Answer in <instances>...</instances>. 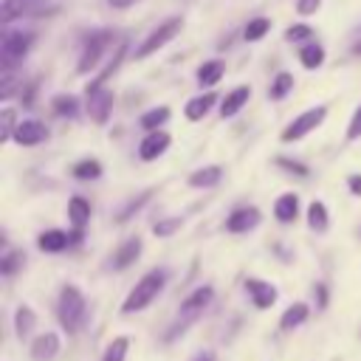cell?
<instances>
[{"instance_id": "6da1fadb", "label": "cell", "mask_w": 361, "mask_h": 361, "mask_svg": "<svg viewBox=\"0 0 361 361\" xmlns=\"http://www.w3.org/2000/svg\"><path fill=\"white\" fill-rule=\"evenodd\" d=\"M164 285H166V271H147L135 285H133V290L127 293V299H124V305H121V313L124 316H130V313H138V310H147L155 299H158V293L164 290Z\"/></svg>"}, {"instance_id": "7a4b0ae2", "label": "cell", "mask_w": 361, "mask_h": 361, "mask_svg": "<svg viewBox=\"0 0 361 361\" xmlns=\"http://www.w3.org/2000/svg\"><path fill=\"white\" fill-rule=\"evenodd\" d=\"M56 316H59V324L68 330V333H79L85 319H87V302L82 296V290L76 285H65L59 290V302H56Z\"/></svg>"}, {"instance_id": "3957f363", "label": "cell", "mask_w": 361, "mask_h": 361, "mask_svg": "<svg viewBox=\"0 0 361 361\" xmlns=\"http://www.w3.org/2000/svg\"><path fill=\"white\" fill-rule=\"evenodd\" d=\"M212 299H214V288H212V285H200V288H195V290L180 302V307H178V319H175L172 330L166 333V338H175V336L183 333L189 324H195V322L203 316V310L212 305Z\"/></svg>"}, {"instance_id": "277c9868", "label": "cell", "mask_w": 361, "mask_h": 361, "mask_svg": "<svg viewBox=\"0 0 361 361\" xmlns=\"http://www.w3.org/2000/svg\"><path fill=\"white\" fill-rule=\"evenodd\" d=\"M34 42V34L31 31H6L3 34V42H0V65L3 71H14L17 62H23V56L28 54Z\"/></svg>"}, {"instance_id": "5b68a950", "label": "cell", "mask_w": 361, "mask_h": 361, "mask_svg": "<svg viewBox=\"0 0 361 361\" xmlns=\"http://www.w3.org/2000/svg\"><path fill=\"white\" fill-rule=\"evenodd\" d=\"M324 116H327V107L324 104H319V107H310V110H305V113H299L285 130H282V141L285 144H290V141H299V138H305L307 133H313L322 121H324Z\"/></svg>"}, {"instance_id": "8992f818", "label": "cell", "mask_w": 361, "mask_h": 361, "mask_svg": "<svg viewBox=\"0 0 361 361\" xmlns=\"http://www.w3.org/2000/svg\"><path fill=\"white\" fill-rule=\"evenodd\" d=\"M180 25H183V20L180 17H169V20H164V23H158V28L135 48V59H147L149 54H155L158 48H164L178 31H180Z\"/></svg>"}, {"instance_id": "52a82bcc", "label": "cell", "mask_w": 361, "mask_h": 361, "mask_svg": "<svg viewBox=\"0 0 361 361\" xmlns=\"http://www.w3.org/2000/svg\"><path fill=\"white\" fill-rule=\"evenodd\" d=\"M85 93H87V113H90V118L96 124H104L110 118V110H113V90H107L102 82L93 79V82H87Z\"/></svg>"}, {"instance_id": "ba28073f", "label": "cell", "mask_w": 361, "mask_h": 361, "mask_svg": "<svg viewBox=\"0 0 361 361\" xmlns=\"http://www.w3.org/2000/svg\"><path fill=\"white\" fill-rule=\"evenodd\" d=\"M110 42H113V34H110V31H93V34L85 39V48H82V56H79L76 71H79V73H90V71L99 65V59H102V54L107 51Z\"/></svg>"}, {"instance_id": "9c48e42d", "label": "cell", "mask_w": 361, "mask_h": 361, "mask_svg": "<svg viewBox=\"0 0 361 361\" xmlns=\"http://www.w3.org/2000/svg\"><path fill=\"white\" fill-rule=\"evenodd\" d=\"M48 8V0H3V23L17 17H37Z\"/></svg>"}, {"instance_id": "30bf717a", "label": "cell", "mask_w": 361, "mask_h": 361, "mask_svg": "<svg viewBox=\"0 0 361 361\" xmlns=\"http://www.w3.org/2000/svg\"><path fill=\"white\" fill-rule=\"evenodd\" d=\"M45 138H48V127L42 121H37V118H25L14 130V141L20 147H34V144H42Z\"/></svg>"}, {"instance_id": "8fae6325", "label": "cell", "mask_w": 361, "mask_h": 361, "mask_svg": "<svg viewBox=\"0 0 361 361\" xmlns=\"http://www.w3.org/2000/svg\"><path fill=\"white\" fill-rule=\"evenodd\" d=\"M259 220H262L259 209H254V206H243V209H237V212H231V214H228L226 228H228L231 234H245V231L257 228V226H259Z\"/></svg>"}, {"instance_id": "7c38bea8", "label": "cell", "mask_w": 361, "mask_h": 361, "mask_svg": "<svg viewBox=\"0 0 361 361\" xmlns=\"http://www.w3.org/2000/svg\"><path fill=\"white\" fill-rule=\"evenodd\" d=\"M245 290H248L254 307H259V310H268V307L276 302V288H274L271 282H265V279L248 276V279H245Z\"/></svg>"}, {"instance_id": "4fadbf2b", "label": "cell", "mask_w": 361, "mask_h": 361, "mask_svg": "<svg viewBox=\"0 0 361 361\" xmlns=\"http://www.w3.org/2000/svg\"><path fill=\"white\" fill-rule=\"evenodd\" d=\"M169 133H164V130H155V133H149V135H144L141 138V144H138V158L141 161H155L158 155H164L166 149H169Z\"/></svg>"}, {"instance_id": "5bb4252c", "label": "cell", "mask_w": 361, "mask_h": 361, "mask_svg": "<svg viewBox=\"0 0 361 361\" xmlns=\"http://www.w3.org/2000/svg\"><path fill=\"white\" fill-rule=\"evenodd\" d=\"M62 344H59V336L56 333H39L34 341H31V361H54L59 355Z\"/></svg>"}, {"instance_id": "9a60e30c", "label": "cell", "mask_w": 361, "mask_h": 361, "mask_svg": "<svg viewBox=\"0 0 361 361\" xmlns=\"http://www.w3.org/2000/svg\"><path fill=\"white\" fill-rule=\"evenodd\" d=\"M138 257H141V237H130V240H124V243L116 248V254H113V268H116V271H124V268H130Z\"/></svg>"}, {"instance_id": "2e32d148", "label": "cell", "mask_w": 361, "mask_h": 361, "mask_svg": "<svg viewBox=\"0 0 361 361\" xmlns=\"http://www.w3.org/2000/svg\"><path fill=\"white\" fill-rule=\"evenodd\" d=\"M71 245V234H65L62 228H48L37 237V248L45 251V254H59Z\"/></svg>"}, {"instance_id": "e0dca14e", "label": "cell", "mask_w": 361, "mask_h": 361, "mask_svg": "<svg viewBox=\"0 0 361 361\" xmlns=\"http://www.w3.org/2000/svg\"><path fill=\"white\" fill-rule=\"evenodd\" d=\"M248 96H251V87H248V85H240V87H234L231 93H226V99H223V104H220V116H223V118L237 116V113L243 110V104L248 102Z\"/></svg>"}, {"instance_id": "ac0fdd59", "label": "cell", "mask_w": 361, "mask_h": 361, "mask_svg": "<svg viewBox=\"0 0 361 361\" xmlns=\"http://www.w3.org/2000/svg\"><path fill=\"white\" fill-rule=\"evenodd\" d=\"M296 214H299V197H296L293 192L279 195L276 203H274V217H276L279 223H293Z\"/></svg>"}, {"instance_id": "d6986e66", "label": "cell", "mask_w": 361, "mask_h": 361, "mask_svg": "<svg viewBox=\"0 0 361 361\" xmlns=\"http://www.w3.org/2000/svg\"><path fill=\"white\" fill-rule=\"evenodd\" d=\"M307 316H310V307L305 305V302H293L282 316H279V327L288 333V330H296L299 324H305L307 322Z\"/></svg>"}, {"instance_id": "ffe728a7", "label": "cell", "mask_w": 361, "mask_h": 361, "mask_svg": "<svg viewBox=\"0 0 361 361\" xmlns=\"http://www.w3.org/2000/svg\"><path fill=\"white\" fill-rule=\"evenodd\" d=\"M68 220L73 223V228H76V231H82V228H85V223L90 220V203H87L85 197L73 195V197L68 200Z\"/></svg>"}, {"instance_id": "44dd1931", "label": "cell", "mask_w": 361, "mask_h": 361, "mask_svg": "<svg viewBox=\"0 0 361 361\" xmlns=\"http://www.w3.org/2000/svg\"><path fill=\"white\" fill-rule=\"evenodd\" d=\"M34 327H37V313L28 305H20L14 310V333H17V338H28L34 333Z\"/></svg>"}, {"instance_id": "7402d4cb", "label": "cell", "mask_w": 361, "mask_h": 361, "mask_svg": "<svg viewBox=\"0 0 361 361\" xmlns=\"http://www.w3.org/2000/svg\"><path fill=\"white\" fill-rule=\"evenodd\" d=\"M214 93H200V96H195V99H189L186 102V107H183V113H186V118L189 121H200L209 110H212V104H214Z\"/></svg>"}, {"instance_id": "603a6c76", "label": "cell", "mask_w": 361, "mask_h": 361, "mask_svg": "<svg viewBox=\"0 0 361 361\" xmlns=\"http://www.w3.org/2000/svg\"><path fill=\"white\" fill-rule=\"evenodd\" d=\"M223 73H226V65H223L220 59H209V62H203V65L197 68V82H200L203 87H212V85H217V82L223 79Z\"/></svg>"}, {"instance_id": "cb8c5ba5", "label": "cell", "mask_w": 361, "mask_h": 361, "mask_svg": "<svg viewBox=\"0 0 361 361\" xmlns=\"http://www.w3.org/2000/svg\"><path fill=\"white\" fill-rule=\"evenodd\" d=\"M220 166H203V169H195L189 175V186L192 189H212L217 180H220Z\"/></svg>"}, {"instance_id": "d4e9b609", "label": "cell", "mask_w": 361, "mask_h": 361, "mask_svg": "<svg viewBox=\"0 0 361 361\" xmlns=\"http://www.w3.org/2000/svg\"><path fill=\"white\" fill-rule=\"evenodd\" d=\"M299 62L307 68V71H316L322 62H324V48L319 42H307L299 48Z\"/></svg>"}, {"instance_id": "484cf974", "label": "cell", "mask_w": 361, "mask_h": 361, "mask_svg": "<svg viewBox=\"0 0 361 361\" xmlns=\"http://www.w3.org/2000/svg\"><path fill=\"white\" fill-rule=\"evenodd\" d=\"M307 226H310L313 231H327L330 217H327V206H324L322 200H313V203L307 206Z\"/></svg>"}, {"instance_id": "4316f807", "label": "cell", "mask_w": 361, "mask_h": 361, "mask_svg": "<svg viewBox=\"0 0 361 361\" xmlns=\"http://www.w3.org/2000/svg\"><path fill=\"white\" fill-rule=\"evenodd\" d=\"M127 350H130V338H127V336H116V338L107 344L102 361H124V358H127Z\"/></svg>"}, {"instance_id": "83f0119b", "label": "cell", "mask_w": 361, "mask_h": 361, "mask_svg": "<svg viewBox=\"0 0 361 361\" xmlns=\"http://www.w3.org/2000/svg\"><path fill=\"white\" fill-rule=\"evenodd\" d=\"M290 90H293V76H290V73H279V76L274 79L271 90H268V99L279 102V99H285V96H288Z\"/></svg>"}, {"instance_id": "f1b7e54d", "label": "cell", "mask_w": 361, "mask_h": 361, "mask_svg": "<svg viewBox=\"0 0 361 361\" xmlns=\"http://www.w3.org/2000/svg\"><path fill=\"white\" fill-rule=\"evenodd\" d=\"M166 118H169V107H152L149 113H144V116H141V127H144V130H149V133H155Z\"/></svg>"}, {"instance_id": "f546056e", "label": "cell", "mask_w": 361, "mask_h": 361, "mask_svg": "<svg viewBox=\"0 0 361 361\" xmlns=\"http://www.w3.org/2000/svg\"><path fill=\"white\" fill-rule=\"evenodd\" d=\"M23 259H25L23 251H11V248H8V251L3 254V259H0V271H3V276H14V274L23 268Z\"/></svg>"}, {"instance_id": "4dcf8cb0", "label": "cell", "mask_w": 361, "mask_h": 361, "mask_svg": "<svg viewBox=\"0 0 361 361\" xmlns=\"http://www.w3.org/2000/svg\"><path fill=\"white\" fill-rule=\"evenodd\" d=\"M268 28H271V20H268V17H254V20L245 25V39H248V42H257V39H262V37L268 34Z\"/></svg>"}, {"instance_id": "1f68e13d", "label": "cell", "mask_w": 361, "mask_h": 361, "mask_svg": "<svg viewBox=\"0 0 361 361\" xmlns=\"http://www.w3.org/2000/svg\"><path fill=\"white\" fill-rule=\"evenodd\" d=\"M54 113H56V116H68V118L76 116V113H79L76 96H68V93H65V96H56V99H54Z\"/></svg>"}, {"instance_id": "d6a6232c", "label": "cell", "mask_w": 361, "mask_h": 361, "mask_svg": "<svg viewBox=\"0 0 361 361\" xmlns=\"http://www.w3.org/2000/svg\"><path fill=\"white\" fill-rule=\"evenodd\" d=\"M73 175H76L79 180H93V178L102 175V164L93 161V158H87V161H82V164L73 166Z\"/></svg>"}, {"instance_id": "836d02e7", "label": "cell", "mask_w": 361, "mask_h": 361, "mask_svg": "<svg viewBox=\"0 0 361 361\" xmlns=\"http://www.w3.org/2000/svg\"><path fill=\"white\" fill-rule=\"evenodd\" d=\"M149 197H152V192H149V189H147V192H141V195H138L135 200H130V203H127V206H124V209H121V212L116 214V220H118V223L130 220V217H133V214H135V212H138V209H141V206H144V203H147Z\"/></svg>"}, {"instance_id": "e575fe53", "label": "cell", "mask_w": 361, "mask_h": 361, "mask_svg": "<svg viewBox=\"0 0 361 361\" xmlns=\"http://www.w3.org/2000/svg\"><path fill=\"white\" fill-rule=\"evenodd\" d=\"M310 37H313V28H310V25H302V23H296V25H290V28L285 31V39L293 42V45H296V42H305V45H307Z\"/></svg>"}, {"instance_id": "d590c367", "label": "cell", "mask_w": 361, "mask_h": 361, "mask_svg": "<svg viewBox=\"0 0 361 361\" xmlns=\"http://www.w3.org/2000/svg\"><path fill=\"white\" fill-rule=\"evenodd\" d=\"M0 118H3V127H0V141H8V138H14V130H17V121H14V110H11V107H6V110L0 113Z\"/></svg>"}, {"instance_id": "8d00e7d4", "label": "cell", "mask_w": 361, "mask_h": 361, "mask_svg": "<svg viewBox=\"0 0 361 361\" xmlns=\"http://www.w3.org/2000/svg\"><path fill=\"white\" fill-rule=\"evenodd\" d=\"M180 217H166V220H158L155 226H152V231H155V237H169V234H175L178 228H180Z\"/></svg>"}, {"instance_id": "74e56055", "label": "cell", "mask_w": 361, "mask_h": 361, "mask_svg": "<svg viewBox=\"0 0 361 361\" xmlns=\"http://www.w3.org/2000/svg\"><path fill=\"white\" fill-rule=\"evenodd\" d=\"M17 85H20V82L14 79V71H3V82H0V99H11Z\"/></svg>"}, {"instance_id": "f35d334b", "label": "cell", "mask_w": 361, "mask_h": 361, "mask_svg": "<svg viewBox=\"0 0 361 361\" xmlns=\"http://www.w3.org/2000/svg\"><path fill=\"white\" fill-rule=\"evenodd\" d=\"M347 138H350V141H358V138H361V104L355 107V113H353V118H350Z\"/></svg>"}, {"instance_id": "ab89813d", "label": "cell", "mask_w": 361, "mask_h": 361, "mask_svg": "<svg viewBox=\"0 0 361 361\" xmlns=\"http://www.w3.org/2000/svg\"><path fill=\"white\" fill-rule=\"evenodd\" d=\"M276 164H279L282 169H288V172H296V175H307V166H302V164H296V161H288V158H276Z\"/></svg>"}, {"instance_id": "60d3db41", "label": "cell", "mask_w": 361, "mask_h": 361, "mask_svg": "<svg viewBox=\"0 0 361 361\" xmlns=\"http://www.w3.org/2000/svg\"><path fill=\"white\" fill-rule=\"evenodd\" d=\"M322 6V0H296V11L299 14H313Z\"/></svg>"}, {"instance_id": "b9f144b4", "label": "cell", "mask_w": 361, "mask_h": 361, "mask_svg": "<svg viewBox=\"0 0 361 361\" xmlns=\"http://www.w3.org/2000/svg\"><path fill=\"white\" fill-rule=\"evenodd\" d=\"M347 186H350V192H353V195H358V197H361V175H350V178H347Z\"/></svg>"}, {"instance_id": "7bdbcfd3", "label": "cell", "mask_w": 361, "mask_h": 361, "mask_svg": "<svg viewBox=\"0 0 361 361\" xmlns=\"http://www.w3.org/2000/svg\"><path fill=\"white\" fill-rule=\"evenodd\" d=\"M135 0H110V6H116V8H124V6H133Z\"/></svg>"}, {"instance_id": "ee69618b", "label": "cell", "mask_w": 361, "mask_h": 361, "mask_svg": "<svg viewBox=\"0 0 361 361\" xmlns=\"http://www.w3.org/2000/svg\"><path fill=\"white\" fill-rule=\"evenodd\" d=\"M195 361H214L209 353H200V355H195Z\"/></svg>"}, {"instance_id": "f6af8a7d", "label": "cell", "mask_w": 361, "mask_h": 361, "mask_svg": "<svg viewBox=\"0 0 361 361\" xmlns=\"http://www.w3.org/2000/svg\"><path fill=\"white\" fill-rule=\"evenodd\" d=\"M355 54H358V56H361V39H358V42H355Z\"/></svg>"}]
</instances>
